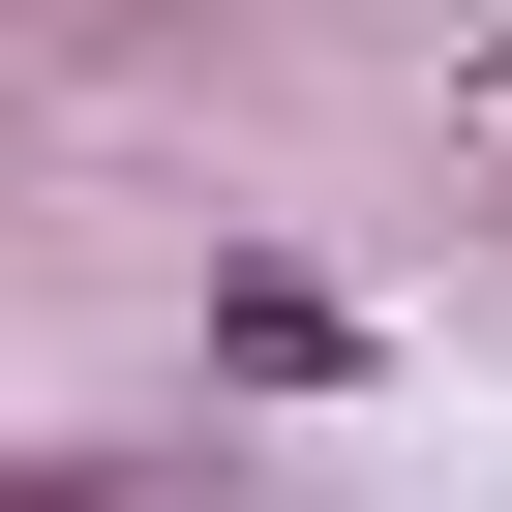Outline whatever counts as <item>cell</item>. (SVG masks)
Masks as SVG:
<instances>
[{"instance_id":"obj_1","label":"cell","mask_w":512,"mask_h":512,"mask_svg":"<svg viewBox=\"0 0 512 512\" xmlns=\"http://www.w3.org/2000/svg\"><path fill=\"white\" fill-rule=\"evenodd\" d=\"M0 512H121V452H0Z\"/></svg>"}]
</instances>
